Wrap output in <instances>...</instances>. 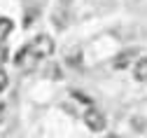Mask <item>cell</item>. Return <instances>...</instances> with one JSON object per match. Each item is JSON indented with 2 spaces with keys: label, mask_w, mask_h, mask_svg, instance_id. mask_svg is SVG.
Segmentation results:
<instances>
[{
  "label": "cell",
  "mask_w": 147,
  "mask_h": 138,
  "mask_svg": "<svg viewBox=\"0 0 147 138\" xmlns=\"http://www.w3.org/2000/svg\"><path fill=\"white\" fill-rule=\"evenodd\" d=\"M40 54L35 52L30 45H26V47H21L19 52H16V58H14V63H16V68L19 70H24V73H30V70H35L38 68V63H40Z\"/></svg>",
  "instance_id": "6da1fadb"
},
{
  "label": "cell",
  "mask_w": 147,
  "mask_h": 138,
  "mask_svg": "<svg viewBox=\"0 0 147 138\" xmlns=\"http://www.w3.org/2000/svg\"><path fill=\"white\" fill-rule=\"evenodd\" d=\"M30 47H33L35 52H38L42 58L54 54V40H51L49 35H38V37H35V40L30 42Z\"/></svg>",
  "instance_id": "7a4b0ae2"
},
{
  "label": "cell",
  "mask_w": 147,
  "mask_h": 138,
  "mask_svg": "<svg viewBox=\"0 0 147 138\" xmlns=\"http://www.w3.org/2000/svg\"><path fill=\"white\" fill-rule=\"evenodd\" d=\"M84 122H86V126H89L91 131H103V129H105V117H103L98 110H86Z\"/></svg>",
  "instance_id": "3957f363"
},
{
  "label": "cell",
  "mask_w": 147,
  "mask_h": 138,
  "mask_svg": "<svg viewBox=\"0 0 147 138\" xmlns=\"http://www.w3.org/2000/svg\"><path fill=\"white\" fill-rule=\"evenodd\" d=\"M136 56H138V49H124V52L117 54V58H115V68L121 70V68H126V66H131Z\"/></svg>",
  "instance_id": "277c9868"
},
{
  "label": "cell",
  "mask_w": 147,
  "mask_h": 138,
  "mask_svg": "<svg viewBox=\"0 0 147 138\" xmlns=\"http://www.w3.org/2000/svg\"><path fill=\"white\" fill-rule=\"evenodd\" d=\"M133 73H136V80H138V82H147V56L136 61Z\"/></svg>",
  "instance_id": "5b68a950"
},
{
  "label": "cell",
  "mask_w": 147,
  "mask_h": 138,
  "mask_svg": "<svg viewBox=\"0 0 147 138\" xmlns=\"http://www.w3.org/2000/svg\"><path fill=\"white\" fill-rule=\"evenodd\" d=\"M12 28H14L12 19H7V16H0V40H5V37L12 33Z\"/></svg>",
  "instance_id": "8992f818"
},
{
  "label": "cell",
  "mask_w": 147,
  "mask_h": 138,
  "mask_svg": "<svg viewBox=\"0 0 147 138\" xmlns=\"http://www.w3.org/2000/svg\"><path fill=\"white\" fill-rule=\"evenodd\" d=\"M7 82H9V80H7V75H5V70L0 68V91H5V89H7Z\"/></svg>",
  "instance_id": "52a82bcc"
},
{
  "label": "cell",
  "mask_w": 147,
  "mask_h": 138,
  "mask_svg": "<svg viewBox=\"0 0 147 138\" xmlns=\"http://www.w3.org/2000/svg\"><path fill=\"white\" fill-rule=\"evenodd\" d=\"M7 56H9L7 47H5V45H0V63H5V61H7Z\"/></svg>",
  "instance_id": "ba28073f"
},
{
  "label": "cell",
  "mask_w": 147,
  "mask_h": 138,
  "mask_svg": "<svg viewBox=\"0 0 147 138\" xmlns=\"http://www.w3.org/2000/svg\"><path fill=\"white\" fill-rule=\"evenodd\" d=\"M61 3H63V5H68V3H72V0H61Z\"/></svg>",
  "instance_id": "9c48e42d"
},
{
  "label": "cell",
  "mask_w": 147,
  "mask_h": 138,
  "mask_svg": "<svg viewBox=\"0 0 147 138\" xmlns=\"http://www.w3.org/2000/svg\"><path fill=\"white\" fill-rule=\"evenodd\" d=\"M107 138H119V136H107Z\"/></svg>",
  "instance_id": "30bf717a"
},
{
  "label": "cell",
  "mask_w": 147,
  "mask_h": 138,
  "mask_svg": "<svg viewBox=\"0 0 147 138\" xmlns=\"http://www.w3.org/2000/svg\"><path fill=\"white\" fill-rule=\"evenodd\" d=\"M0 112H3V105H0Z\"/></svg>",
  "instance_id": "8fae6325"
}]
</instances>
